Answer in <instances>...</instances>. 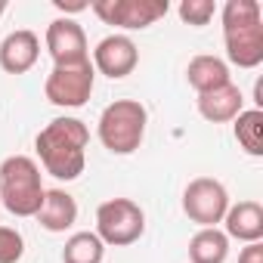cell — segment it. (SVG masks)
I'll return each instance as SVG.
<instances>
[{
    "label": "cell",
    "instance_id": "13",
    "mask_svg": "<svg viewBox=\"0 0 263 263\" xmlns=\"http://www.w3.org/2000/svg\"><path fill=\"white\" fill-rule=\"evenodd\" d=\"M223 232L226 238H238L245 245L251 241H260L263 238V208L257 201H238V204H229L226 217H223Z\"/></svg>",
    "mask_w": 263,
    "mask_h": 263
},
{
    "label": "cell",
    "instance_id": "7",
    "mask_svg": "<svg viewBox=\"0 0 263 263\" xmlns=\"http://www.w3.org/2000/svg\"><path fill=\"white\" fill-rule=\"evenodd\" d=\"M229 211V192L220 180L214 177H195L186 192H183V214L198 223L201 229H214L217 223H223Z\"/></svg>",
    "mask_w": 263,
    "mask_h": 263
},
{
    "label": "cell",
    "instance_id": "3",
    "mask_svg": "<svg viewBox=\"0 0 263 263\" xmlns=\"http://www.w3.org/2000/svg\"><path fill=\"white\" fill-rule=\"evenodd\" d=\"M44 180L41 167L28 155H10L0 164V201L13 217H37L44 204Z\"/></svg>",
    "mask_w": 263,
    "mask_h": 263
},
{
    "label": "cell",
    "instance_id": "4",
    "mask_svg": "<svg viewBox=\"0 0 263 263\" xmlns=\"http://www.w3.org/2000/svg\"><path fill=\"white\" fill-rule=\"evenodd\" d=\"M149 111L140 99H115L99 115V143L111 155H134L143 146Z\"/></svg>",
    "mask_w": 263,
    "mask_h": 263
},
{
    "label": "cell",
    "instance_id": "10",
    "mask_svg": "<svg viewBox=\"0 0 263 263\" xmlns=\"http://www.w3.org/2000/svg\"><path fill=\"white\" fill-rule=\"evenodd\" d=\"M140 65V50L127 34H108L96 44L93 50V68L111 81H121L127 74H134V68Z\"/></svg>",
    "mask_w": 263,
    "mask_h": 263
},
{
    "label": "cell",
    "instance_id": "17",
    "mask_svg": "<svg viewBox=\"0 0 263 263\" xmlns=\"http://www.w3.org/2000/svg\"><path fill=\"white\" fill-rule=\"evenodd\" d=\"M235 140H238V146L248 152V155H254V158H260L263 155V111L260 108H248V111H241L238 118H235Z\"/></svg>",
    "mask_w": 263,
    "mask_h": 263
},
{
    "label": "cell",
    "instance_id": "16",
    "mask_svg": "<svg viewBox=\"0 0 263 263\" xmlns=\"http://www.w3.org/2000/svg\"><path fill=\"white\" fill-rule=\"evenodd\" d=\"M229 257V238L223 229H198L189 238V260L192 263H226Z\"/></svg>",
    "mask_w": 263,
    "mask_h": 263
},
{
    "label": "cell",
    "instance_id": "1",
    "mask_svg": "<svg viewBox=\"0 0 263 263\" xmlns=\"http://www.w3.org/2000/svg\"><path fill=\"white\" fill-rule=\"evenodd\" d=\"M87 146H90V130L78 118H53L34 140L44 171L65 183H71L84 174Z\"/></svg>",
    "mask_w": 263,
    "mask_h": 263
},
{
    "label": "cell",
    "instance_id": "12",
    "mask_svg": "<svg viewBox=\"0 0 263 263\" xmlns=\"http://www.w3.org/2000/svg\"><path fill=\"white\" fill-rule=\"evenodd\" d=\"M198 105V115L211 124H229L235 121L241 111H245V96L235 84H226L220 90H211V93H201L195 99Z\"/></svg>",
    "mask_w": 263,
    "mask_h": 263
},
{
    "label": "cell",
    "instance_id": "22",
    "mask_svg": "<svg viewBox=\"0 0 263 263\" xmlns=\"http://www.w3.org/2000/svg\"><path fill=\"white\" fill-rule=\"evenodd\" d=\"M56 10H62V13H81V10H90V4H65V0H56Z\"/></svg>",
    "mask_w": 263,
    "mask_h": 263
},
{
    "label": "cell",
    "instance_id": "18",
    "mask_svg": "<svg viewBox=\"0 0 263 263\" xmlns=\"http://www.w3.org/2000/svg\"><path fill=\"white\" fill-rule=\"evenodd\" d=\"M105 245L96 232H74L62 248V263H102Z\"/></svg>",
    "mask_w": 263,
    "mask_h": 263
},
{
    "label": "cell",
    "instance_id": "21",
    "mask_svg": "<svg viewBox=\"0 0 263 263\" xmlns=\"http://www.w3.org/2000/svg\"><path fill=\"white\" fill-rule=\"evenodd\" d=\"M238 263H263V245H260V241L245 245L241 254H238Z\"/></svg>",
    "mask_w": 263,
    "mask_h": 263
},
{
    "label": "cell",
    "instance_id": "8",
    "mask_svg": "<svg viewBox=\"0 0 263 263\" xmlns=\"http://www.w3.org/2000/svg\"><path fill=\"white\" fill-rule=\"evenodd\" d=\"M90 10L105 25H115L124 31H143L158 19H164L171 4L167 0H96V4H90Z\"/></svg>",
    "mask_w": 263,
    "mask_h": 263
},
{
    "label": "cell",
    "instance_id": "2",
    "mask_svg": "<svg viewBox=\"0 0 263 263\" xmlns=\"http://www.w3.org/2000/svg\"><path fill=\"white\" fill-rule=\"evenodd\" d=\"M226 59L238 68H257L263 62V10L257 0H226L223 10Z\"/></svg>",
    "mask_w": 263,
    "mask_h": 263
},
{
    "label": "cell",
    "instance_id": "19",
    "mask_svg": "<svg viewBox=\"0 0 263 263\" xmlns=\"http://www.w3.org/2000/svg\"><path fill=\"white\" fill-rule=\"evenodd\" d=\"M177 13H180V19L186 25L201 28V25H208L217 16V4H214V0H183Z\"/></svg>",
    "mask_w": 263,
    "mask_h": 263
},
{
    "label": "cell",
    "instance_id": "9",
    "mask_svg": "<svg viewBox=\"0 0 263 263\" xmlns=\"http://www.w3.org/2000/svg\"><path fill=\"white\" fill-rule=\"evenodd\" d=\"M44 44H47V53L53 56L56 65H81V62L90 59V53H87V34L68 16L65 19H53L47 25Z\"/></svg>",
    "mask_w": 263,
    "mask_h": 263
},
{
    "label": "cell",
    "instance_id": "14",
    "mask_svg": "<svg viewBox=\"0 0 263 263\" xmlns=\"http://www.w3.org/2000/svg\"><path fill=\"white\" fill-rule=\"evenodd\" d=\"M37 223L47 232H65L78 223V201L65 189H47L44 204L37 211Z\"/></svg>",
    "mask_w": 263,
    "mask_h": 263
},
{
    "label": "cell",
    "instance_id": "5",
    "mask_svg": "<svg viewBox=\"0 0 263 263\" xmlns=\"http://www.w3.org/2000/svg\"><path fill=\"white\" fill-rule=\"evenodd\" d=\"M146 232V214L137 201L130 198H108L96 208V235L102 245L127 248L140 241Z\"/></svg>",
    "mask_w": 263,
    "mask_h": 263
},
{
    "label": "cell",
    "instance_id": "15",
    "mask_svg": "<svg viewBox=\"0 0 263 263\" xmlns=\"http://www.w3.org/2000/svg\"><path fill=\"white\" fill-rule=\"evenodd\" d=\"M186 81H189V87H192L198 96L232 84L229 65H226L220 56H195V59L186 65Z\"/></svg>",
    "mask_w": 263,
    "mask_h": 263
},
{
    "label": "cell",
    "instance_id": "20",
    "mask_svg": "<svg viewBox=\"0 0 263 263\" xmlns=\"http://www.w3.org/2000/svg\"><path fill=\"white\" fill-rule=\"evenodd\" d=\"M25 254V238L13 226H0V263H19Z\"/></svg>",
    "mask_w": 263,
    "mask_h": 263
},
{
    "label": "cell",
    "instance_id": "6",
    "mask_svg": "<svg viewBox=\"0 0 263 263\" xmlns=\"http://www.w3.org/2000/svg\"><path fill=\"white\" fill-rule=\"evenodd\" d=\"M93 81L96 68L90 59L81 65H53V71L44 81V93L59 108H81L93 93Z\"/></svg>",
    "mask_w": 263,
    "mask_h": 263
},
{
    "label": "cell",
    "instance_id": "23",
    "mask_svg": "<svg viewBox=\"0 0 263 263\" xmlns=\"http://www.w3.org/2000/svg\"><path fill=\"white\" fill-rule=\"evenodd\" d=\"M7 13V0H0V16H4Z\"/></svg>",
    "mask_w": 263,
    "mask_h": 263
},
{
    "label": "cell",
    "instance_id": "11",
    "mask_svg": "<svg viewBox=\"0 0 263 263\" xmlns=\"http://www.w3.org/2000/svg\"><path fill=\"white\" fill-rule=\"evenodd\" d=\"M37 56H41V41L28 28H19V31L7 34L4 44H0V68H4L7 74L31 71L37 65Z\"/></svg>",
    "mask_w": 263,
    "mask_h": 263
}]
</instances>
